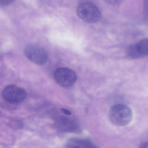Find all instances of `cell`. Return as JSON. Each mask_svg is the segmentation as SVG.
<instances>
[{
  "label": "cell",
  "mask_w": 148,
  "mask_h": 148,
  "mask_svg": "<svg viewBox=\"0 0 148 148\" xmlns=\"http://www.w3.org/2000/svg\"><path fill=\"white\" fill-rule=\"evenodd\" d=\"M109 118L112 123L119 126H124L130 123L132 120V112L130 107L123 104L113 106L109 112Z\"/></svg>",
  "instance_id": "6da1fadb"
},
{
  "label": "cell",
  "mask_w": 148,
  "mask_h": 148,
  "mask_svg": "<svg viewBox=\"0 0 148 148\" xmlns=\"http://www.w3.org/2000/svg\"><path fill=\"white\" fill-rule=\"evenodd\" d=\"M54 124L56 128L63 132H77L80 130L79 125L76 120L64 116L57 117Z\"/></svg>",
  "instance_id": "8992f818"
},
{
  "label": "cell",
  "mask_w": 148,
  "mask_h": 148,
  "mask_svg": "<svg viewBox=\"0 0 148 148\" xmlns=\"http://www.w3.org/2000/svg\"><path fill=\"white\" fill-rule=\"evenodd\" d=\"M54 77L57 83L65 88L72 86L77 79L75 72L66 67H60L56 69L54 71Z\"/></svg>",
  "instance_id": "3957f363"
},
{
  "label": "cell",
  "mask_w": 148,
  "mask_h": 148,
  "mask_svg": "<svg viewBox=\"0 0 148 148\" xmlns=\"http://www.w3.org/2000/svg\"><path fill=\"white\" fill-rule=\"evenodd\" d=\"M26 57L32 62L38 65H43L47 61L48 55L45 49L36 45L27 47L24 51Z\"/></svg>",
  "instance_id": "5b68a950"
},
{
  "label": "cell",
  "mask_w": 148,
  "mask_h": 148,
  "mask_svg": "<svg viewBox=\"0 0 148 148\" xmlns=\"http://www.w3.org/2000/svg\"><path fill=\"white\" fill-rule=\"evenodd\" d=\"M14 0H0V4L1 5L5 6L9 5Z\"/></svg>",
  "instance_id": "30bf717a"
},
{
  "label": "cell",
  "mask_w": 148,
  "mask_h": 148,
  "mask_svg": "<svg viewBox=\"0 0 148 148\" xmlns=\"http://www.w3.org/2000/svg\"><path fill=\"white\" fill-rule=\"evenodd\" d=\"M77 12L79 18L87 23H96L101 18V13L99 9L96 5L89 2L79 5Z\"/></svg>",
  "instance_id": "7a4b0ae2"
},
{
  "label": "cell",
  "mask_w": 148,
  "mask_h": 148,
  "mask_svg": "<svg viewBox=\"0 0 148 148\" xmlns=\"http://www.w3.org/2000/svg\"><path fill=\"white\" fill-rule=\"evenodd\" d=\"M4 99L10 103H18L24 101L27 93L23 88L11 85L5 87L2 92Z\"/></svg>",
  "instance_id": "277c9868"
},
{
  "label": "cell",
  "mask_w": 148,
  "mask_h": 148,
  "mask_svg": "<svg viewBox=\"0 0 148 148\" xmlns=\"http://www.w3.org/2000/svg\"><path fill=\"white\" fill-rule=\"evenodd\" d=\"M130 58L137 59L148 56V39H144L138 43L131 45L128 50Z\"/></svg>",
  "instance_id": "52a82bcc"
},
{
  "label": "cell",
  "mask_w": 148,
  "mask_h": 148,
  "mask_svg": "<svg viewBox=\"0 0 148 148\" xmlns=\"http://www.w3.org/2000/svg\"><path fill=\"white\" fill-rule=\"evenodd\" d=\"M60 110L63 113H64L65 115H71V112L69 110H67V109H64V108H63V109H60Z\"/></svg>",
  "instance_id": "8fae6325"
},
{
  "label": "cell",
  "mask_w": 148,
  "mask_h": 148,
  "mask_svg": "<svg viewBox=\"0 0 148 148\" xmlns=\"http://www.w3.org/2000/svg\"><path fill=\"white\" fill-rule=\"evenodd\" d=\"M107 4L112 6H116L121 4L123 0H104Z\"/></svg>",
  "instance_id": "9c48e42d"
},
{
  "label": "cell",
  "mask_w": 148,
  "mask_h": 148,
  "mask_svg": "<svg viewBox=\"0 0 148 148\" xmlns=\"http://www.w3.org/2000/svg\"><path fill=\"white\" fill-rule=\"evenodd\" d=\"M139 148H148V142H144L140 145Z\"/></svg>",
  "instance_id": "7c38bea8"
},
{
  "label": "cell",
  "mask_w": 148,
  "mask_h": 148,
  "mask_svg": "<svg viewBox=\"0 0 148 148\" xmlns=\"http://www.w3.org/2000/svg\"><path fill=\"white\" fill-rule=\"evenodd\" d=\"M68 148H96L97 146L89 139L82 138H71L66 143Z\"/></svg>",
  "instance_id": "ba28073f"
}]
</instances>
